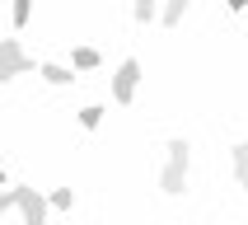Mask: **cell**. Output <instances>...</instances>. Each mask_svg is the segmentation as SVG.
Instances as JSON below:
<instances>
[{"label": "cell", "instance_id": "277c9868", "mask_svg": "<svg viewBox=\"0 0 248 225\" xmlns=\"http://www.w3.org/2000/svg\"><path fill=\"white\" fill-rule=\"evenodd\" d=\"M14 207L24 211L28 225H42V221H47V197H42L38 188H14Z\"/></svg>", "mask_w": 248, "mask_h": 225}, {"label": "cell", "instance_id": "6da1fadb", "mask_svg": "<svg viewBox=\"0 0 248 225\" xmlns=\"http://www.w3.org/2000/svg\"><path fill=\"white\" fill-rule=\"evenodd\" d=\"M187 150H192V145L183 136L169 141V160H164V174H159V188H164L169 197H178L183 188H187Z\"/></svg>", "mask_w": 248, "mask_h": 225}, {"label": "cell", "instance_id": "3957f363", "mask_svg": "<svg viewBox=\"0 0 248 225\" xmlns=\"http://www.w3.org/2000/svg\"><path fill=\"white\" fill-rule=\"evenodd\" d=\"M136 84H140V61L136 56L117 61V70H112V98H117V103H131V98H136Z\"/></svg>", "mask_w": 248, "mask_h": 225}, {"label": "cell", "instance_id": "52a82bcc", "mask_svg": "<svg viewBox=\"0 0 248 225\" xmlns=\"http://www.w3.org/2000/svg\"><path fill=\"white\" fill-rule=\"evenodd\" d=\"M70 61H75V70H94L103 56H98V47H75V52H70Z\"/></svg>", "mask_w": 248, "mask_h": 225}, {"label": "cell", "instance_id": "5b68a950", "mask_svg": "<svg viewBox=\"0 0 248 225\" xmlns=\"http://www.w3.org/2000/svg\"><path fill=\"white\" fill-rule=\"evenodd\" d=\"M38 75L47 84H70V80H75V70H70V66H56V61H38Z\"/></svg>", "mask_w": 248, "mask_h": 225}, {"label": "cell", "instance_id": "8992f818", "mask_svg": "<svg viewBox=\"0 0 248 225\" xmlns=\"http://www.w3.org/2000/svg\"><path fill=\"white\" fill-rule=\"evenodd\" d=\"M183 14H187V0H169V5H159V24H164V28H173Z\"/></svg>", "mask_w": 248, "mask_h": 225}, {"label": "cell", "instance_id": "5bb4252c", "mask_svg": "<svg viewBox=\"0 0 248 225\" xmlns=\"http://www.w3.org/2000/svg\"><path fill=\"white\" fill-rule=\"evenodd\" d=\"M225 5H230V10H234V14H239V10H244V5H248V0H225Z\"/></svg>", "mask_w": 248, "mask_h": 225}, {"label": "cell", "instance_id": "4fadbf2b", "mask_svg": "<svg viewBox=\"0 0 248 225\" xmlns=\"http://www.w3.org/2000/svg\"><path fill=\"white\" fill-rule=\"evenodd\" d=\"M5 211H14V188H0V216Z\"/></svg>", "mask_w": 248, "mask_h": 225}, {"label": "cell", "instance_id": "9c48e42d", "mask_svg": "<svg viewBox=\"0 0 248 225\" xmlns=\"http://www.w3.org/2000/svg\"><path fill=\"white\" fill-rule=\"evenodd\" d=\"M136 24H155V19H159V5H155V0H136Z\"/></svg>", "mask_w": 248, "mask_h": 225}, {"label": "cell", "instance_id": "8fae6325", "mask_svg": "<svg viewBox=\"0 0 248 225\" xmlns=\"http://www.w3.org/2000/svg\"><path fill=\"white\" fill-rule=\"evenodd\" d=\"M98 122H103V108H98V103H89V108H80V127H89V131H94Z\"/></svg>", "mask_w": 248, "mask_h": 225}, {"label": "cell", "instance_id": "7c38bea8", "mask_svg": "<svg viewBox=\"0 0 248 225\" xmlns=\"http://www.w3.org/2000/svg\"><path fill=\"white\" fill-rule=\"evenodd\" d=\"M248 174V141H239L234 145V178H244Z\"/></svg>", "mask_w": 248, "mask_h": 225}, {"label": "cell", "instance_id": "9a60e30c", "mask_svg": "<svg viewBox=\"0 0 248 225\" xmlns=\"http://www.w3.org/2000/svg\"><path fill=\"white\" fill-rule=\"evenodd\" d=\"M239 183H244V193H248V174H244V178H239Z\"/></svg>", "mask_w": 248, "mask_h": 225}, {"label": "cell", "instance_id": "2e32d148", "mask_svg": "<svg viewBox=\"0 0 248 225\" xmlns=\"http://www.w3.org/2000/svg\"><path fill=\"white\" fill-rule=\"evenodd\" d=\"M0 188H5V169H0Z\"/></svg>", "mask_w": 248, "mask_h": 225}, {"label": "cell", "instance_id": "30bf717a", "mask_svg": "<svg viewBox=\"0 0 248 225\" xmlns=\"http://www.w3.org/2000/svg\"><path fill=\"white\" fill-rule=\"evenodd\" d=\"M47 207H56V211H70V207H75V193H70V188H56V193L47 197Z\"/></svg>", "mask_w": 248, "mask_h": 225}, {"label": "cell", "instance_id": "ba28073f", "mask_svg": "<svg viewBox=\"0 0 248 225\" xmlns=\"http://www.w3.org/2000/svg\"><path fill=\"white\" fill-rule=\"evenodd\" d=\"M10 19H14V28H24L28 19H33V0H14V5H10Z\"/></svg>", "mask_w": 248, "mask_h": 225}, {"label": "cell", "instance_id": "7a4b0ae2", "mask_svg": "<svg viewBox=\"0 0 248 225\" xmlns=\"http://www.w3.org/2000/svg\"><path fill=\"white\" fill-rule=\"evenodd\" d=\"M33 66H38V61L19 47V38H0V84L14 80V75H28Z\"/></svg>", "mask_w": 248, "mask_h": 225}]
</instances>
